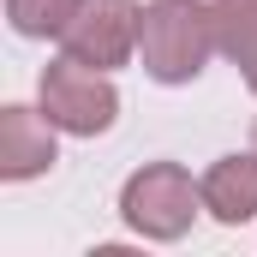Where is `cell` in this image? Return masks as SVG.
Returning <instances> with one entry per match:
<instances>
[{
  "instance_id": "obj_5",
  "label": "cell",
  "mask_w": 257,
  "mask_h": 257,
  "mask_svg": "<svg viewBox=\"0 0 257 257\" xmlns=\"http://www.w3.org/2000/svg\"><path fill=\"white\" fill-rule=\"evenodd\" d=\"M54 162V120L30 114V108H6L0 114V174L6 180H30Z\"/></svg>"
},
{
  "instance_id": "obj_2",
  "label": "cell",
  "mask_w": 257,
  "mask_h": 257,
  "mask_svg": "<svg viewBox=\"0 0 257 257\" xmlns=\"http://www.w3.org/2000/svg\"><path fill=\"white\" fill-rule=\"evenodd\" d=\"M120 209L144 239H180L192 227V215L203 209V186H192V174L180 162H150L126 180Z\"/></svg>"
},
{
  "instance_id": "obj_1",
  "label": "cell",
  "mask_w": 257,
  "mask_h": 257,
  "mask_svg": "<svg viewBox=\"0 0 257 257\" xmlns=\"http://www.w3.org/2000/svg\"><path fill=\"white\" fill-rule=\"evenodd\" d=\"M138 54L156 84H186L215 54V12L197 0H156L138 12Z\"/></svg>"
},
{
  "instance_id": "obj_6",
  "label": "cell",
  "mask_w": 257,
  "mask_h": 257,
  "mask_svg": "<svg viewBox=\"0 0 257 257\" xmlns=\"http://www.w3.org/2000/svg\"><path fill=\"white\" fill-rule=\"evenodd\" d=\"M203 209L227 227L251 221L257 215V150L251 156H221L209 174H203Z\"/></svg>"
},
{
  "instance_id": "obj_4",
  "label": "cell",
  "mask_w": 257,
  "mask_h": 257,
  "mask_svg": "<svg viewBox=\"0 0 257 257\" xmlns=\"http://www.w3.org/2000/svg\"><path fill=\"white\" fill-rule=\"evenodd\" d=\"M60 48L72 60L96 66V72L126 66V54L138 48V6H132V0H84L78 18L66 24Z\"/></svg>"
},
{
  "instance_id": "obj_8",
  "label": "cell",
  "mask_w": 257,
  "mask_h": 257,
  "mask_svg": "<svg viewBox=\"0 0 257 257\" xmlns=\"http://www.w3.org/2000/svg\"><path fill=\"white\" fill-rule=\"evenodd\" d=\"M84 0H6V18L18 36H66Z\"/></svg>"
},
{
  "instance_id": "obj_3",
  "label": "cell",
  "mask_w": 257,
  "mask_h": 257,
  "mask_svg": "<svg viewBox=\"0 0 257 257\" xmlns=\"http://www.w3.org/2000/svg\"><path fill=\"white\" fill-rule=\"evenodd\" d=\"M42 114H48L60 132L96 138V132L114 126L120 96H114L108 72H96V66H84V60H72V54H60V60L42 72Z\"/></svg>"
},
{
  "instance_id": "obj_7",
  "label": "cell",
  "mask_w": 257,
  "mask_h": 257,
  "mask_svg": "<svg viewBox=\"0 0 257 257\" xmlns=\"http://www.w3.org/2000/svg\"><path fill=\"white\" fill-rule=\"evenodd\" d=\"M215 48L233 66H245V84L257 90V0H215Z\"/></svg>"
},
{
  "instance_id": "obj_9",
  "label": "cell",
  "mask_w": 257,
  "mask_h": 257,
  "mask_svg": "<svg viewBox=\"0 0 257 257\" xmlns=\"http://www.w3.org/2000/svg\"><path fill=\"white\" fill-rule=\"evenodd\" d=\"M251 150H257V126H251Z\"/></svg>"
}]
</instances>
